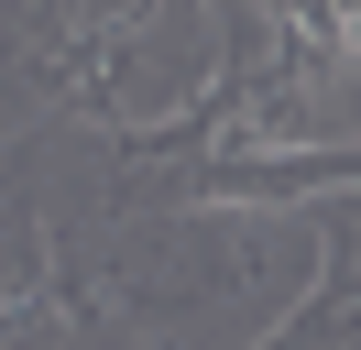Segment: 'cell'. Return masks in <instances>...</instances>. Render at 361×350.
<instances>
[{
	"label": "cell",
	"instance_id": "1",
	"mask_svg": "<svg viewBox=\"0 0 361 350\" xmlns=\"http://www.w3.org/2000/svg\"><path fill=\"white\" fill-rule=\"evenodd\" d=\"M329 44H339V55H361V11H329Z\"/></svg>",
	"mask_w": 361,
	"mask_h": 350
}]
</instances>
